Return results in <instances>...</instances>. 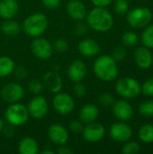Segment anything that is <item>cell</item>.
I'll list each match as a JSON object with an SVG mask.
<instances>
[{"label": "cell", "mask_w": 153, "mask_h": 154, "mask_svg": "<svg viewBox=\"0 0 153 154\" xmlns=\"http://www.w3.org/2000/svg\"><path fill=\"white\" fill-rule=\"evenodd\" d=\"M86 17L87 24L96 32H107L114 24L111 14L105 7L96 6L87 14V15H86Z\"/></svg>", "instance_id": "cell-1"}, {"label": "cell", "mask_w": 153, "mask_h": 154, "mask_svg": "<svg viewBox=\"0 0 153 154\" xmlns=\"http://www.w3.org/2000/svg\"><path fill=\"white\" fill-rule=\"evenodd\" d=\"M96 76L104 81H113L118 76V67L116 61L109 55L98 57L93 66Z\"/></svg>", "instance_id": "cell-2"}, {"label": "cell", "mask_w": 153, "mask_h": 154, "mask_svg": "<svg viewBox=\"0 0 153 154\" xmlns=\"http://www.w3.org/2000/svg\"><path fill=\"white\" fill-rule=\"evenodd\" d=\"M48 23L49 22L45 14L41 13H35L24 19L22 28L27 35L39 37L45 32L48 28Z\"/></svg>", "instance_id": "cell-3"}, {"label": "cell", "mask_w": 153, "mask_h": 154, "mask_svg": "<svg viewBox=\"0 0 153 154\" xmlns=\"http://www.w3.org/2000/svg\"><path fill=\"white\" fill-rule=\"evenodd\" d=\"M5 120L14 126L24 125L29 118V112L25 106L18 103L11 104L5 112Z\"/></svg>", "instance_id": "cell-4"}, {"label": "cell", "mask_w": 153, "mask_h": 154, "mask_svg": "<svg viewBox=\"0 0 153 154\" xmlns=\"http://www.w3.org/2000/svg\"><path fill=\"white\" fill-rule=\"evenodd\" d=\"M115 89L118 95L124 98H134L142 92L139 82L133 78H123L115 84Z\"/></svg>", "instance_id": "cell-5"}, {"label": "cell", "mask_w": 153, "mask_h": 154, "mask_svg": "<svg viewBox=\"0 0 153 154\" xmlns=\"http://www.w3.org/2000/svg\"><path fill=\"white\" fill-rule=\"evenodd\" d=\"M152 18L151 11L147 7H137L127 14L128 23L134 28H142L150 23Z\"/></svg>", "instance_id": "cell-6"}, {"label": "cell", "mask_w": 153, "mask_h": 154, "mask_svg": "<svg viewBox=\"0 0 153 154\" xmlns=\"http://www.w3.org/2000/svg\"><path fill=\"white\" fill-rule=\"evenodd\" d=\"M52 104L56 112L62 116L70 114L75 107V103L72 97L67 93H56L53 97Z\"/></svg>", "instance_id": "cell-7"}, {"label": "cell", "mask_w": 153, "mask_h": 154, "mask_svg": "<svg viewBox=\"0 0 153 154\" xmlns=\"http://www.w3.org/2000/svg\"><path fill=\"white\" fill-rule=\"evenodd\" d=\"M31 49L35 57L41 60H47L51 57L53 53V47L50 42L41 37H35L32 42Z\"/></svg>", "instance_id": "cell-8"}, {"label": "cell", "mask_w": 153, "mask_h": 154, "mask_svg": "<svg viewBox=\"0 0 153 154\" xmlns=\"http://www.w3.org/2000/svg\"><path fill=\"white\" fill-rule=\"evenodd\" d=\"M24 95L23 88L18 83H8L4 86L0 91L2 99L8 103H16L20 101Z\"/></svg>", "instance_id": "cell-9"}, {"label": "cell", "mask_w": 153, "mask_h": 154, "mask_svg": "<svg viewBox=\"0 0 153 154\" xmlns=\"http://www.w3.org/2000/svg\"><path fill=\"white\" fill-rule=\"evenodd\" d=\"M29 116L34 119H41L46 116L49 109V105L47 100L41 96L34 97L31 99L27 106Z\"/></svg>", "instance_id": "cell-10"}, {"label": "cell", "mask_w": 153, "mask_h": 154, "mask_svg": "<svg viewBox=\"0 0 153 154\" xmlns=\"http://www.w3.org/2000/svg\"><path fill=\"white\" fill-rule=\"evenodd\" d=\"M106 134L105 127L98 123H90L87 124L83 128L82 135L83 138L88 143H97L100 142Z\"/></svg>", "instance_id": "cell-11"}, {"label": "cell", "mask_w": 153, "mask_h": 154, "mask_svg": "<svg viewBox=\"0 0 153 154\" xmlns=\"http://www.w3.org/2000/svg\"><path fill=\"white\" fill-rule=\"evenodd\" d=\"M110 135L114 141L118 143H124L130 140L133 135V131L128 125L121 121L111 125Z\"/></svg>", "instance_id": "cell-12"}, {"label": "cell", "mask_w": 153, "mask_h": 154, "mask_svg": "<svg viewBox=\"0 0 153 154\" xmlns=\"http://www.w3.org/2000/svg\"><path fill=\"white\" fill-rule=\"evenodd\" d=\"M48 137L54 144L63 145L67 143L69 135L67 129L63 125L60 124H54L51 125L48 129Z\"/></svg>", "instance_id": "cell-13"}, {"label": "cell", "mask_w": 153, "mask_h": 154, "mask_svg": "<svg viewBox=\"0 0 153 154\" xmlns=\"http://www.w3.org/2000/svg\"><path fill=\"white\" fill-rule=\"evenodd\" d=\"M87 72V65L84 61L80 60H73L68 69V76L69 79L72 82H79L82 81Z\"/></svg>", "instance_id": "cell-14"}, {"label": "cell", "mask_w": 153, "mask_h": 154, "mask_svg": "<svg viewBox=\"0 0 153 154\" xmlns=\"http://www.w3.org/2000/svg\"><path fill=\"white\" fill-rule=\"evenodd\" d=\"M113 112L115 116L123 122L130 120L133 116V110L132 106L125 100H119L113 105Z\"/></svg>", "instance_id": "cell-15"}, {"label": "cell", "mask_w": 153, "mask_h": 154, "mask_svg": "<svg viewBox=\"0 0 153 154\" xmlns=\"http://www.w3.org/2000/svg\"><path fill=\"white\" fill-rule=\"evenodd\" d=\"M43 85L51 93H59L62 88V79L59 73L55 70L47 72L42 80Z\"/></svg>", "instance_id": "cell-16"}, {"label": "cell", "mask_w": 153, "mask_h": 154, "mask_svg": "<svg viewBox=\"0 0 153 154\" xmlns=\"http://www.w3.org/2000/svg\"><path fill=\"white\" fill-rule=\"evenodd\" d=\"M67 13L73 20L81 21L87 15V8L80 0H70L67 4Z\"/></svg>", "instance_id": "cell-17"}, {"label": "cell", "mask_w": 153, "mask_h": 154, "mask_svg": "<svg viewBox=\"0 0 153 154\" xmlns=\"http://www.w3.org/2000/svg\"><path fill=\"white\" fill-rule=\"evenodd\" d=\"M134 60L137 66L142 69H147L151 67L153 62L152 54L149 48L140 47L134 53Z\"/></svg>", "instance_id": "cell-18"}, {"label": "cell", "mask_w": 153, "mask_h": 154, "mask_svg": "<svg viewBox=\"0 0 153 154\" xmlns=\"http://www.w3.org/2000/svg\"><path fill=\"white\" fill-rule=\"evenodd\" d=\"M79 52L85 57H94L100 51L99 44L92 39H84L78 45Z\"/></svg>", "instance_id": "cell-19"}, {"label": "cell", "mask_w": 153, "mask_h": 154, "mask_svg": "<svg viewBox=\"0 0 153 154\" xmlns=\"http://www.w3.org/2000/svg\"><path fill=\"white\" fill-rule=\"evenodd\" d=\"M18 10L19 5L16 0H0V16L3 19H13Z\"/></svg>", "instance_id": "cell-20"}, {"label": "cell", "mask_w": 153, "mask_h": 154, "mask_svg": "<svg viewBox=\"0 0 153 154\" xmlns=\"http://www.w3.org/2000/svg\"><path fill=\"white\" fill-rule=\"evenodd\" d=\"M99 115L97 106L94 104L85 105L79 111V119L84 124H90L96 120Z\"/></svg>", "instance_id": "cell-21"}, {"label": "cell", "mask_w": 153, "mask_h": 154, "mask_svg": "<svg viewBox=\"0 0 153 154\" xmlns=\"http://www.w3.org/2000/svg\"><path fill=\"white\" fill-rule=\"evenodd\" d=\"M18 152L20 154H36L39 152V145L32 137L26 136L23 138L18 144Z\"/></svg>", "instance_id": "cell-22"}, {"label": "cell", "mask_w": 153, "mask_h": 154, "mask_svg": "<svg viewBox=\"0 0 153 154\" xmlns=\"http://www.w3.org/2000/svg\"><path fill=\"white\" fill-rule=\"evenodd\" d=\"M15 68L14 60L7 56L0 57V78H5L14 72Z\"/></svg>", "instance_id": "cell-23"}, {"label": "cell", "mask_w": 153, "mask_h": 154, "mask_svg": "<svg viewBox=\"0 0 153 154\" xmlns=\"http://www.w3.org/2000/svg\"><path fill=\"white\" fill-rule=\"evenodd\" d=\"M22 26L20 23L13 19H5V21L2 23L1 29L2 32L9 36H14L16 35L20 32Z\"/></svg>", "instance_id": "cell-24"}, {"label": "cell", "mask_w": 153, "mask_h": 154, "mask_svg": "<svg viewBox=\"0 0 153 154\" xmlns=\"http://www.w3.org/2000/svg\"><path fill=\"white\" fill-rule=\"evenodd\" d=\"M140 140L144 143H153V125L146 124L142 125L138 132Z\"/></svg>", "instance_id": "cell-25"}, {"label": "cell", "mask_w": 153, "mask_h": 154, "mask_svg": "<svg viewBox=\"0 0 153 154\" xmlns=\"http://www.w3.org/2000/svg\"><path fill=\"white\" fill-rule=\"evenodd\" d=\"M142 41L147 48H153V24L149 25L142 34Z\"/></svg>", "instance_id": "cell-26"}, {"label": "cell", "mask_w": 153, "mask_h": 154, "mask_svg": "<svg viewBox=\"0 0 153 154\" xmlns=\"http://www.w3.org/2000/svg\"><path fill=\"white\" fill-rule=\"evenodd\" d=\"M139 113L143 116H153V100H146L139 106Z\"/></svg>", "instance_id": "cell-27"}, {"label": "cell", "mask_w": 153, "mask_h": 154, "mask_svg": "<svg viewBox=\"0 0 153 154\" xmlns=\"http://www.w3.org/2000/svg\"><path fill=\"white\" fill-rule=\"evenodd\" d=\"M123 43L125 46H133L138 42V36L136 35V33L133 32H127L123 35Z\"/></svg>", "instance_id": "cell-28"}, {"label": "cell", "mask_w": 153, "mask_h": 154, "mask_svg": "<svg viewBox=\"0 0 153 154\" xmlns=\"http://www.w3.org/2000/svg\"><path fill=\"white\" fill-rule=\"evenodd\" d=\"M42 88H43V83L39 79H33L28 83V89L32 94H35V95L40 94L41 92Z\"/></svg>", "instance_id": "cell-29"}, {"label": "cell", "mask_w": 153, "mask_h": 154, "mask_svg": "<svg viewBox=\"0 0 153 154\" xmlns=\"http://www.w3.org/2000/svg\"><path fill=\"white\" fill-rule=\"evenodd\" d=\"M141 150L140 145L135 142L127 143L122 149V152L124 154H136Z\"/></svg>", "instance_id": "cell-30"}, {"label": "cell", "mask_w": 153, "mask_h": 154, "mask_svg": "<svg viewBox=\"0 0 153 154\" xmlns=\"http://www.w3.org/2000/svg\"><path fill=\"white\" fill-rule=\"evenodd\" d=\"M98 101L104 106H111L115 103V98L110 93H102L98 97Z\"/></svg>", "instance_id": "cell-31"}, {"label": "cell", "mask_w": 153, "mask_h": 154, "mask_svg": "<svg viewBox=\"0 0 153 154\" xmlns=\"http://www.w3.org/2000/svg\"><path fill=\"white\" fill-rule=\"evenodd\" d=\"M69 42L68 41H66L65 39L63 38H59L57 39L52 47H53V50H55L56 51H59V52H63V51H66L68 49H69Z\"/></svg>", "instance_id": "cell-32"}, {"label": "cell", "mask_w": 153, "mask_h": 154, "mask_svg": "<svg viewBox=\"0 0 153 154\" xmlns=\"http://www.w3.org/2000/svg\"><path fill=\"white\" fill-rule=\"evenodd\" d=\"M129 4L127 0H116L115 3V10L119 14H124L127 12Z\"/></svg>", "instance_id": "cell-33"}, {"label": "cell", "mask_w": 153, "mask_h": 154, "mask_svg": "<svg viewBox=\"0 0 153 154\" xmlns=\"http://www.w3.org/2000/svg\"><path fill=\"white\" fill-rule=\"evenodd\" d=\"M126 50L122 47V46H119L117 48H115L113 51V54H112V58L115 60V61H122L124 60L125 58H126Z\"/></svg>", "instance_id": "cell-34"}, {"label": "cell", "mask_w": 153, "mask_h": 154, "mask_svg": "<svg viewBox=\"0 0 153 154\" xmlns=\"http://www.w3.org/2000/svg\"><path fill=\"white\" fill-rule=\"evenodd\" d=\"M142 91L145 96H153V78L147 79L143 83Z\"/></svg>", "instance_id": "cell-35"}, {"label": "cell", "mask_w": 153, "mask_h": 154, "mask_svg": "<svg viewBox=\"0 0 153 154\" xmlns=\"http://www.w3.org/2000/svg\"><path fill=\"white\" fill-rule=\"evenodd\" d=\"M69 130L73 133V134H80L82 133L83 131V123L81 121H78V120H74V121H71L69 123Z\"/></svg>", "instance_id": "cell-36"}, {"label": "cell", "mask_w": 153, "mask_h": 154, "mask_svg": "<svg viewBox=\"0 0 153 154\" xmlns=\"http://www.w3.org/2000/svg\"><path fill=\"white\" fill-rule=\"evenodd\" d=\"M74 92H75V94H76V96L78 97H80L81 98V97H83L86 95V93H87V88H86V86L81 81L76 82V84L74 86Z\"/></svg>", "instance_id": "cell-37"}, {"label": "cell", "mask_w": 153, "mask_h": 154, "mask_svg": "<svg viewBox=\"0 0 153 154\" xmlns=\"http://www.w3.org/2000/svg\"><path fill=\"white\" fill-rule=\"evenodd\" d=\"M41 2L43 5L49 9H56L61 4V0H41Z\"/></svg>", "instance_id": "cell-38"}, {"label": "cell", "mask_w": 153, "mask_h": 154, "mask_svg": "<svg viewBox=\"0 0 153 154\" xmlns=\"http://www.w3.org/2000/svg\"><path fill=\"white\" fill-rule=\"evenodd\" d=\"M14 72L15 77L18 78V79H24L27 76V73H28L26 68H24L23 66L15 67L14 69Z\"/></svg>", "instance_id": "cell-39"}, {"label": "cell", "mask_w": 153, "mask_h": 154, "mask_svg": "<svg viewBox=\"0 0 153 154\" xmlns=\"http://www.w3.org/2000/svg\"><path fill=\"white\" fill-rule=\"evenodd\" d=\"M87 23H78L76 27H75V32L77 34H84L87 32Z\"/></svg>", "instance_id": "cell-40"}, {"label": "cell", "mask_w": 153, "mask_h": 154, "mask_svg": "<svg viewBox=\"0 0 153 154\" xmlns=\"http://www.w3.org/2000/svg\"><path fill=\"white\" fill-rule=\"evenodd\" d=\"M114 0H91L94 5L99 6V7H106L109 5Z\"/></svg>", "instance_id": "cell-41"}, {"label": "cell", "mask_w": 153, "mask_h": 154, "mask_svg": "<svg viewBox=\"0 0 153 154\" xmlns=\"http://www.w3.org/2000/svg\"><path fill=\"white\" fill-rule=\"evenodd\" d=\"M55 153L71 154V153H73V151H72L69 147L64 146V144H63V145H60V147L55 151Z\"/></svg>", "instance_id": "cell-42"}, {"label": "cell", "mask_w": 153, "mask_h": 154, "mask_svg": "<svg viewBox=\"0 0 153 154\" xmlns=\"http://www.w3.org/2000/svg\"><path fill=\"white\" fill-rule=\"evenodd\" d=\"M2 131L4 132V134H5V136H7V137H11V136H13L14 134V125H10V124H9L8 126L3 127V130H2Z\"/></svg>", "instance_id": "cell-43"}, {"label": "cell", "mask_w": 153, "mask_h": 154, "mask_svg": "<svg viewBox=\"0 0 153 154\" xmlns=\"http://www.w3.org/2000/svg\"><path fill=\"white\" fill-rule=\"evenodd\" d=\"M55 152L51 151V150H43L41 152V154H54Z\"/></svg>", "instance_id": "cell-44"}, {"label": "cell", "mask_w": 153, "mask_h": 154, "mask_svg": "<svg viewBox=\"0 0 153 154\" xmlns=\"http://www.w3.org/2000/svg\"><path fill=\"white\" fill-rule=\"evenodd\" d=\"M3 127H4V123H3V121L0 119V132L3 130Z\"/></svg>", "instance_id": "cell-45"}]
</instances>
